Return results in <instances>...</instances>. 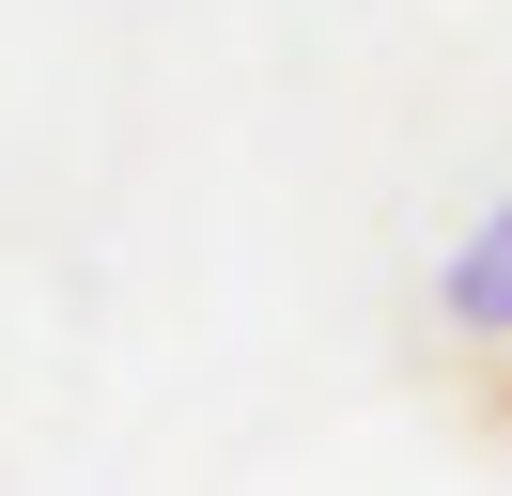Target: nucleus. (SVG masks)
Instances as JSON below:
<instances>
[{"mask_svg":"<svg viewBox=\"0 0 512 496\" xmlns=\"http://www.w3.org/2000/svg\"><path fill=\"white\" fill-rule=\"evenodd\" d=\"M435 326H450V341H497V357H512V202H497V217H481V233L435 264Z\"/></svg>","mask_w":512,"mask_h":496,"instance_id":"1","label":"nucleus"}]
</instances>
